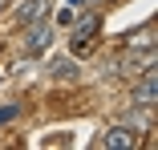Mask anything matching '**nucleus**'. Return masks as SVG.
Segmentation results:
<instances>
[{"label": "nucleus", "mask_w": 158, "mask_h": 150, "mask_svg": "<svg viewBox=\"0 0 158 150\" xmlns=\"http://www.w3.org/2000/svg\"><path fill=\"white\" fill-rule=\"evenodd\" d=\"M69 45H73V53H77V57L93 53V45H98V16H81V20H73Z\"/></svg>", "instance_id": "1"}, {"label": "nucleus", "mask_w": 158, "mask_h": 150, "mask_svg": "<svg viewBox=\"0 0 158 150\" xmlns=\"http://www.w3.org/2000/svg\"><path fill=\"white\" fill-rule=\"evenodd\" d=\"M98 142H102V150H134L138 146V130L134 126H110Z\"/></svg>", "instance_id": "2"}, {"label": "nucleus", "mask_w": 158, "mask_h": 150, "mask_svg": "<svg viewBox=\"0 0 158 150\" xmlns=\"http://www.w3.org/2000/svg\"><path fill=\"white\" fill-rule=\"evenodd\" d=\"M49 45H53V28L41 24V20H33V28H28V37H24V53L37 57V53H45Z\"/></svg>", "instance_id": "3"}, {"label": "nucleus", "mask_w": 158, "mask_h": 150, "mask_svg": "<svg viewBox=\"0 0 158 150\" xmlns=\"http://www.w3.org/2000/svg\"><path fill=\"white\" fill-rule=\"evenodd\" d=\"M154 98H158V81H154V69H146V73H142V81H138V89L130 94V102H134L138 110H150V106H154Z\"/></svg>", "instance_id": "4"}, {"label": "nucleus", "mask_w": 158, "mask_h": 150, "mask_svg": "<svg viewBox=\"0 0 158 150\" xmlns=\"http://www.w3.org/2000/svg\"><path fill=\"white\" fill-rule=\"evenodd\" d=\"M118 69L122 73H146V69H154V49L146 45L142 53H126L122 61H118Z\"/></svg>", "instance_id": "5"}, {"label": "nucleus", "mask_w": 158, "mask_h": 150, "mask_svg": "<svg viewBox=\"0 0 158 150\" xmlns=\"http://www.w3.org/2000/svg\"><path fill=\"white\" fill-rule=\"evenodd\" d=\"M49 12V0H24V4L16 8V20L20 24H33V20H41Z\"/></svg>", "instance_id": "6"}, {"label": "nucleus", "mask_w": 158, "mask_h": 150, "mask_svg": "<svg viewBox=\"0 0 158 150\" xmlns=\"http://www.w3.org/2000/svg\"><path fill=\"white\" fill-rule=\"evenodd\" d=\"M49 73H53L57 81H73V77H77V61H73V57H57V61L49 65Z\"/></svg>", "instance_id": "7"}, {"label": "nucleus", "mask_w": 158, "mask_h": 150, "mask_svg": "<svg viewBox=\"0 0 158 150\" xmlns=\"http://www.w3.org/2000/svg\"><path fill=\"white\" fill-rule=\"evenodd\" d=\"M12 118H20V106H4V110H0V126L12 122Z\"/></svg>", "instance_id": "8"}, {"label": "nucleus", "mask_w": 158, "mask_h": 150, "mask_svg": "<svg viewBox=\"0 0 158 150\" xmlns=\"http://www.w3.org/2000/svg\"><path fill=\"white\" fill-rule=\"evenodd\" d=\"M73 20H77L73 8H61V12H57V24H73Z\"/></svg>", "instance_id": "9"}, {"label": "nucleus", "mask_w": 158, "mask_h": 150, "mask_svg": "<svg viewBox=\"0 0 158 150\" xmlns=\"http://www.w3.org/2000/svg\"><path fill=\"white\" fill-rule=\"evenodd\" d=\"M93 4H110V0H93Z\"/></svg>", "instance_id": "10"}, {"label": "nucleus", "mask_w": 158, "mask_h": 150, "mask_svg": "<svg viewBox=\"0 0 158 150\" xmlns=\"http://www.w3.org/2000/svg\"><path fill=\"white\" fill-rule=\"evenodd\" d=\"M69 4H73V8H77V4H81V0H69Z\"/></svg>", "instance_id": "11"}]
</instances>
